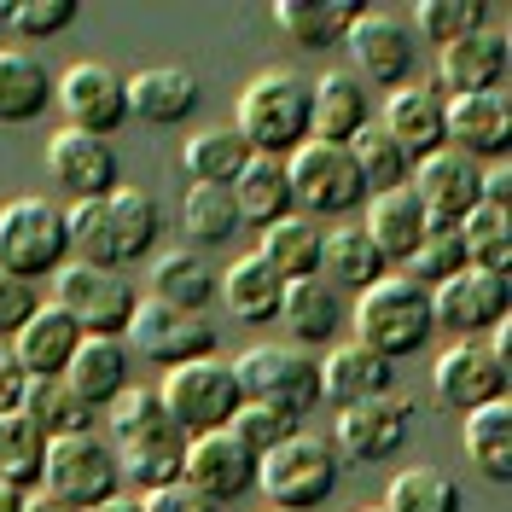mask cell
<instances>
[{
    "label": "cell",
    "instance_id": "1",
    "mask_svg": "<svg viewBox=\"0 0 512 512\" xmlns=\"http://www.w3.org/2000/svg\"><path fill=\"white\" fill-rule=\"evenodd\" d=\"M233 128L262 158H291L309 140V82L297 70H280V64L256 70L239 105H233Z\"/></svg>",
    "mask_w": 512,
    "mask_h": 512
},
{
    "label": "cell",
    "instance_id": "2",
    "mask_svg": "<svg viewBox=\"0 0 512 512\" xmlns=\"http://www.w3.org/2000/svg\"><path fill=\"white\" fill-rule=\"evenodd\" d=\"M355 344H367L373 355L384 361H396V355H414L431 332H437V320H431V291L414 286V280H396V274H384L373 280L367 291H355Z\"/></svg>",
    "mask_w": 512,
    "mask_h": 512
},
{
    "label": "cell",
    "instance_id": "3",
    "mask_svg": "<svg viewBox=\"0 0 512 512\" xmlns=\"http://www.w3.org/2000/svg\"><path fill=\"white\" fill-rule=\"evenodd\" d=\"M70 262V227L64 210L47 198H12L0 204V268L18 280H53Z\"/></svg>",
    "mask_w": 512,
    "mask_h": 512
},
{
    "label": "cell",
    "instance_id": "4",
    "mask_svg": "<svg viewBox=\"0 0 512 512\" xmlns=\"http://www.w3.org/2000/svg\"><path fill=\"white\" fill-rule=\"evenodd\" d=\"M233 379L245 390V402L286 408L291 419H303L320 402V361H309L297 344H251L233 361Z\"/></svg>",
    "mask_w": 512,
    "mask_h": 512
},
{
    "label": "cell",
    "instance_id": "5",
    "mask_svg": "<svg viewBox=\"0 0 512 512\" xmlns=\"http://www.w3.org/2000/svg\"><path fill=\"white\" fill-rule=\"evenodd\" d=\"M256 483L268 489V501L280 512H315L338 489V460H332V448L320 443V437H303L297 431V437H286L280 448L262 454Z\"/></svg>",
    "mask_w": 512,
    "mask_h": 512
},
{
    "label": "cell",
    "instance_id": "6",
    "mask_svg": "<svg viewBox=\"0 0 512 512\" xmlns=\"http://www.w3.org/2000/svg\"><path fill=\"white\" fill-rule=\"evenodd\" d=\"M163 408L175 414V425L198 437V431H222L227 419L239 414V402H245V390L233 379V367L216 361V355H204V361H187V367H169L158 384Z\"/></svg>",
    "mask_w": 512,
    "mask_h": 512
},
{
    "label": "cell",
    "instance_id": "7",
    "mask_svg": "<svg viewBox=\"0 0 512 512\" xmlns=\"http://www.w3.org/2000/svg\"><path fill=\"white\" fill-rule=\"evenodd\" d=\"M41 489L64 495L70 507H94L105 495L123 489V460H117V443H105L94 431H70V437H53L47 443V472H41Z\"/></svg>",
    "mask_w": 512,
    "mask_h": 512
},
{
    "label": "cell",
    "instance_id": "8",
    "mask_svg": "<svg viewBox=\"0 0 512 512\" xmlns=\"http://www.w3.org/2000/svg\"><path fill=\"white\" fill-rule=\"evenodd\" d=\"M53 303H59L88 338H123L128 315H134L140 297H134V286L117 280L111 268H94V262H76V256H70L59 274H53Z\"/></svg>",
    "mask_w": 512,
    "mask_h": 512
},
{
    "label": "cell",
    "instance_id": "9",
    "mask_svg": "<svg viewBox=\"0 0 512 512\" xmlns=\"http://www.w3.org/2000/svg\"><path fill=\"white\" fill-rule=\"evenodd\" d=\"M291 198L315 216H344L355 204H367V181L355 169L350 146H326V140H303L286 158Z\"/></svg>",
    "mask_w": 512,
    "mask_h": 512
},
{
    "label": "cell",
    "instance_id": "10",
    "mask_svg": "<svg viewBox=\"0 0 512 512\" xmlns=\"http://www.w3.org/2000/svg\"><path fill=\"white\" fill-rule=\"evenodd\" d=\"M128 344L158 367H187V361L216 355V326L204 315H192V309L163 303V297H140L134 315H128Z\"/></svg>",
    "mask_w": 512,
    "mask_h": 512
},
{
    "label": "cell",
    "instance_id": "11",
    "mask_svg": "<svg viewBox=\"0 0 512 512\" xmlns=\"http://www.w3.org/2000/svg\"><path fill=\"white\" fill-rule=\"evenodd\" d=\"M344 47H350L361 82L390 88V94L414 82L419 41H414V30H408V18H396V12H361L350 24V35H344Z\"/></svg>",
    "mask_w": 512,
    "mask_h": 512
},
{
    "label": "cell",
    "instance_id": "12",
    "mask_svg": "<svg viewBox=\"0 0 512 512\" xmlns=\"http://www.w3.org/2000/svg\"><path fill=\"white\" fill-rule=\"evenodd\" d=\"M507 361L489 350V338H454L443 355H437V367H431V390H437V402L454 408V414H472L483 402H495V396H507Z\"/></svg>",
    "mask_w": 512,
    "mask_h": 512
},
{
    "label": "cell",
    "instance_id": "13",
    "mask_svg": "<svg viewBox=\"0 0 512 512\" xmlns=\"http://www.w3.org/2000/svg\"><path fill=\"white\" fill-rule=\"evenodd\" d=\"M53 99L64 111V128H82V134H117L128 117V82L111 70V64H70L59 82H53Z\"/></svg>",
    "mask_w": 512,
    "mask_h": 512
},
{
    "label": "cell",
    "instance_id": "14",
    "mask_svg": "<svg viewBox=\"0 0 512 512\" xmlns=\"http://www.w3.org/2000/svg\"><path fill=\"white\" fill-rule=\"evenodd\" d=\"M512 309L507 274H483V268H460L443 286H431V320L448 326L454 338H483L495 332Z\"/></svg>",
    "mask_w": 512,
    "mask_h": 512
},
{
    "label": "cell",
    "instance_id": "15",
    "mask_svg": "<svg viewBox=\"0 0 512 512\" xmlns=\"http://www.w3.org/2000/svg\"><path fill=\"white\" fill-rule=\"evenodd\" d=\"M408 187L425 204V222L431 227H460V216L483 204V163L466 158V152H454V146H443V152H431V158L414 163Z\"/></svg>",
    "mask_w": 512,
    "mask_h": 512
},
{
    "label": "cell",
    "instance_id": "16",
    "mask_svg": "<svg viewBox=\"0 0 512 512\" xmlns=\"http://www.w3.org/2000/svg\"><path fill=\"white\" fill-rule=\"evenodd\" d=\"M256 466H262V460L222 425V431L187 437V466H181V478L222 507V501H239L245 489H256Z\"/></svg>",
    "mask_w": 512,
    "mask_h": 512
},
{
    "label": "cell",
    "instance_id": "17",
    "mask_svg": "<svg viewBox=\"0 0 512 512\" xmlns=\"http://www.w3.org/2000/svg\"><path fill=\"white\" fill-rule=\"evenodd\" d=\"M47 175L53 187L76 198H111L117 192V152L99 140V134H82V128H59L47 140Z\"/></svg>",
    "mask_w": 512,
    "mask_h": 512
},
{
    "label": "cell",
    "instance_id": "18",
    "mask_svg": "<svg viewBox=\"0 0 512 512\" xmlns=\"http://www.w3.org/2000/svg\"><path fill=\"white\" fill-rule=\"evenodd\" d=\"M408 431H414V408L402 402V396H367V402H355L338 414V443L350 460L361 466H373V460H390L396 448L408 443Z\"/></svg>",
    "mask_w": 512,
    "mask_h": 512
},
{
    "label": "cell",
    "instance_id": "19",
    "mask_svg": "<svg viewBox=\"0 0 512 512\" xmlns=\"http://www.w3.org/2000/svg\"><path fill=\"white\" fill-rule=\"evenodd\" d=\"M367 123H373V99L355 70H326L309 82V140L350 146Z\"/></svg>",
    "mask_w": 512,
    "mask_h": 512
},
{
    "label": "cell",
    "instance_id": "20",
    "mask_svg": "<svg viewBox=\"0 0 512 512\" xmlns=\"http://www.w3.org/2000/svg\"><path fill=\"white\" fill-rule=\"evenodd\" d=\"M443 140L466 158H501L512 146V99L495 94H460L443 105Z\"/></svg>",
    "mask_w": 512,
    "mask_h": 512
},
{
    "label": "cell",
    "instance_id": "21",
    "mask_svg": "<svg viewBox=\"0 0 512 512\" xmlns=\"http://www.w3.org/2000/svg\"><path fill=\"white\" fill-rule=\"evenodd\" d=\"M507 47L512 41L501 30H478V35H466V41H454V47H443V59H437V88H443V99L495 94L507 82Z\"/></svg>",
    "mask_w": 512,
    "mask_h": 512
},
{
    "label": "cell",
    "instance_id": "22",
    "mask_svg": "<svg viewBox=\"0 0 512 512\" xmlns=\"http://www.w3.org/2000/svg\"><path fill=\"white\" fill-rule=\"evenodd\" d=\"M443 88L437 82H408V88H396L390 105H384V134L408 152V158H431V152H443Z\"/></svg>",
    "mask_w": 512,
    "mask_h": 512
},
{
    "label": "cell",
    "instance_id": "23",
    "mask_svg": "<svg viewBox=\"0 0 512 512\" xmlns=\"http://www.w3.org/2000/svg\"><path fill=\"white\" fill-rule=\"evenodd\" d=\"M82 338H88V332L64 315L59 303H41V309L12 332V355L24 361L30 379H64V367H70V355H76Z\"/></svg>",
    "mask_w": 512,
    "mask_h": 512
},
{
    "label": "cell",
    "instance_id": "24",
    "mask_svg": "<svg viewBox=\"0 0 512 512\" xmlns=\"http://www.w3.org/2000/svg\"><path fill=\"white\" fill-rule=\"evenodd\" d=\"M128 82V111H140L146 123H187L192 111H198V76L181 70V64H146V70H134L123 76Z\"/></svg>",
    "mask_w": 512,
    "mask_h": 512
},
{
    "label": "cell",
    "instance_id": "25",
    "mask_svg": "<svg viewBox=\"0 0 512 512\" xmlns=\"http://www.w3.org/2000/svg\"><path fill=\"white\" fill-rule=\"evenodd\" d=\"M425 204L414 198V187H390V192H373L367 198V239H373V251L384 262H408L419 251V239H425Z\"/></svg>",
    "mask_w": 512,
    "mask_h": 512
},
{
    "label": "cell",
    "instance_id": "26",
    "mask_svg": "<svg viewBox=\"0 0 512 512\" xmlns=\"http://www.w3.org/2000/svg\"><path fill=\"white\" fill-rule=\"evenodd\" d=\"M111 437H117V454L123 448H187V431L175 425L163 396L146 390V384H128L111 402Z\"/></svg>",
    "mask_w": 512,
    "mask_h": 512
},
{
    "label": "cell",
    "instance_id": "27",
    "mask_svg": "<svg viewBox=\"0 0 512 512\" xmlns=\"http://www.w3.org/2000/svg\"><path fill=\"white\" fill-rule=\"evenodd\" d=\"M390 361L373 355L367 344H326V361H320V396L338 402V408H355L367 396H384L390 390Z\"/></svg>",
    "mask_w": 512,
    "mask_h": 512
},
{
    "label": "cell",
    "instance_id": "28",
    "mask_svg": "<svg viewBox=\"0 0 512 512\" xmlns=\"http://www.w3.org/2000/svg\"><path fill=\"white\" fill-rule=\"evenodd\" d=\"M64 384L88 402V408H111L128 390V344L123 338H82L70 367H64Z\"/></svg>",
    "mask_w": 512,
    "mask_h": 512
},
{
    "label": "cell",
    "instance_id": "29",
    "mask_svg": "<svg viewBox=\"0 0 512 512\" xmlns=\"http://www.w3.org/2000/svg\"><path fill=\"white\" fill-rule=\"evenodd\" d=\"M280 320H286V332L297 338V350H303V344H332V338L344 332V297H338V286H326L320 274L286 280Z\"/></svg>",
    "mask_w": 512,
    "mask_h": 512
},
{
    "label": "cell",
    "instance_id": "30",
    "mask_svg": "<svg viewBox=\"0 0 512 512\" xmlns=\"http://www.w3.org/2000/svg\"><path fill=\"white\" fill-rule=\"evenodd\" d=\"M233 204H239V222H256V227H274L291 216V175H286V158H262L251 152V163L239 169L233 181Z\"/></svg>",
    "mask_w": 512,
    "mask_h": 512
},
{
    "label": "cell",
    "instance_id": "31",
    "mask_svg": "<svg viewBox=\"0 0 512 512\" xmlns=\"http://www.w3.org/2000/svg\"><path fill=\"white\" fill-rule=\"evenodd\" d=\"M390 274V262L373 251V239L361 227H332L320 233V280L338 291H367L373 280Z\"/></svg>",
    "mask_w": 512,
    "mask_h": 512
},
{
    "label": "cell",
    "instance_id": "32",
    "mask_svg": "<svg viewBox=\"0 0 512 512\" xmlns=\"http://www.w3.org/2000/svg\"><path fill=\"white\" fill-rule=\"evenodd\" d=\"M222 297L233 320H245V326H268V320H280V297H286V280L262 262V256H233V268L222 274Z\"/></svg>",
    "mask_w": 512,
    "mask_h": 512
},
{
    "label": "cell",
    "instance_id": "33",
    "mask_svg": "<svg viewBox=\"0 0 512 512\" xmlns=\"http://www.w3.org/2000/svg\"><path fill=\"white\" fill-rule=\"evenodd\" d=\"M460 419H466V460L489 483H507L512 478V402L495 396V402H483V408H472Z\"/></svg>",
    "mask_w": 512,
    "mask_h": 512
},
{
    "label": "cell",
    "instance_id": "34",
    "mask_svg": "<svg viewBox=\"0 0 512 512\" xmlns=\"http://www.w3.org/2000/svg\"><path fill=\"white\" fill-rule=\"evenodd\" d=\"M361 18L355 0H280L274 24L297 41V47H344L350 24Z\"/></svg>",
    "mask_w": 512,
    "mask_h": 512
},
{
    "label": "cell",
    "instance_id": "35",
    "mask_svg": "<svg viewBox=\"0 0 512 512\" xmlns=\"http://www.w3.org/2000/svg\"><path fill=\"white\" fill-rule=\"evenodd\" d=\"M245 163H251V146L239 140V128H198L181 146V169L192 187H233Z\"/></svg>",
    "mask_w": 512,
    "mask_h": 512
},
{
    "label": "cell",
    "instance_id": "36",
    "mask_svg": "<svg viewBox=\"0 0 512 512\" xmlns=\"http://www.w3.org/2000/svg\"><path fill=\"white\" fill-rule=\"evenodd\" d=\"M53 99V82L35 53L24 47H0V123H35Z\"/></svg>",
    "mask_w": 512,
    "mask_h": 512
},
{
    "label": "cell",
    "instance_id": "37",
    "mask_svg": "<svg viewBox=\"0 0 512 512\" xmlns=\"http://www.w3.org/2000/svg\"><path fill=\"white\" fill-rule=\"evenodd\" d=\"M256 256H262L280 280H309V274H320V227L303 222V216H286V222L262 227Z\"/></svg>",
    "mask_w": 512,
    "mask_h": 512
},
{
    "label": "cell",
    "instance_id": "38",
    "mask_svg": "<svg viewBox=\"0 0 512 512\" xmlns=\"http://www.w3.org/2000/svg\"><path fill=\"white\" fill-rule=\"evenodd\" d=\"M47 443H53V437H47L24 408L0 414V478L18 483V489H35L41 472H47Z\"/></svg>",
    "mask_w": 512,
    "mask_h": 512
},
{
    "label": "cell",
    "instance_id": "39",
    "mask_svg": "<svg viewBox=\"0 0 512 512\" xmlns=\"http://www.w3.org/2000/svg\"><path fill=\"white\" fill-rule=\"evenodd\" d=\"M460 245H466V268H483V274H507L512 268V216L495 210V204H478L460 216Z\"/></svg>",
    "mask_w": 512,
    "mask_h": 512
},
{
    "label": "cell",
    "instance_id": "40",
    "mask_svg": "<svg viewBox=\"0 0 512 512\" xmlns=\"http://www.w3.org/2000/svg\"><path fill=\"white\" fill-rule=\"evenodd\" d=\"M152 297L204 315V303L216 297V274H210V262L198 251H169V256H158V268H152Z\"/></svg>",
    "mask_w": 512,
    "mask_h": 512
},
{
    "label": "cell",
    "instance_id": "41",
    "mask_svg": "<svg viewBox=\"0 0 512 512\" xmlns=\"http://www.w3.org/2000/svg\"><path fill=\"white\" fill-rule=\"evenodd\" d=\"M24 414L47 431V437H70V431H94V408L70 390L64 379H30L24 384Z\"/></svg>",
    "mask_w": 512,
    "mask_h": 512
},
{
    "label": "cell",
    "instance_id": "42",
    "mask_svg": "<svg viewBox=\"0 0 512 512\" xmlns=\"http://www.w3.org/2000/svg\"><path fill=\"white\" fill-rule=\"evenodd\" d=\"M105 204H111V227H117V256H123V262H134V256H146L152 245H158L163 210H158V198H152V192L117 187Z\"/></svg>",
    "mask_w": 512,
    "mask_h": 512
},
{
    "label": "cell",
    "instance_id": "43",
    "mask_svg": "<svg viewBox=\"0 0 512 512\" xmlns=\"http://www.w3.org/2000/svg\"><path fill=\"white\" fill-rule=\"evenodd\" d=\"M414 41H431V47H454L466 35L489 30V6L483 0H419L414 18H408Z\"/></svg>",
    "mask_w": 512,
    "mask_h": 512
},
{
    "label": "cell",
    "instance_id": "44",
    "mask_svg": "<svg viewBox=\"0 0 512 512\" xmlns=\"http://www.w3.org/2000/svg\"><path fill=\"white\" fill-rule=\"evenodd\" d=\"M350 158H355V169H361V181H367V198H373V192H390V187H408V175H414V158L384 134V123H367L355 134Z\"/></svg>",
    "mask_w": 512,
    "mask_h": 512
},
{
    "label": "cell",
    "instance_id": "45",
    "mask_svg": "<svg viewBox=\"0 0 512 512\" xmlns=\"http://www.w3.org/2000/svg\"><path fill=\"white\" fill-rule=\"evenodd\" d=\"M384 512H460V483L443 466H408L384 489Z\"/></svg>",
    "mask_w": 512,
    "mask_h": 512
},
{
    "label": "cell",
    "instance_id": "46",
    "mask_svg": "<svg viewBox=\"0 0 512 512\" xmlns=\"http://www.w3.org/2000/svg\"><path fill=\"white\" fill-rule=\"evenodd\" d=\"M64 227H70V251L76 262H94V268H117V227H111V204L105 198H76L64 210Z\"/></svg>",
    "mask_w": 512,
    "mask_h": 512
},
{
    "label": "cell",
    "instance_id": "47",
    "mask_svg": "<svg viewBox=\"0 0 512 512\" xmlns=\"http://www.w3.org/2000/svg\"><path fill=\"white\" fill-rule=\"evenodd\" d=\"M181 227H187L198 245H227L239 233V204H233V187H187L181 198Z\"/></svg>",
    "mask_w": 512,
    "mask_h": 512
},
{
    "label": "cell",
    "instance_id": "48",
    "mask_svg": "<svg viewBox=\"0 0 512 512\" xmlns=\"http://www.w3.org/2000/svg\"><path fill=\"white\" fill-rule=\"evenodd\" d=\"M466 268V245H460V233L454 227H425V239H419V251L408 256V280L414 286H443L448 274H460Z\"/></svg>",
    "mask_w": 512,
    "mask_h": 512
},
{
    "label": "cell",
    "instance_id": "49",
    "mask_svg": "<svg viewBox=\"0 0 512 512\" xmlns=\"http://www.w3.org/2000/svg\"><path fill=\"white\" fill-rule=\"evenodd\" d=\"M227 431L262 460L268 448H280L286 437H297V419H291L286 408H268V402H239V414L227 419Z\"/></svg>",
    "mask_w": 512,
    "mask_h": 512
},
{
    "label": "cell",
    "instance_id": "50",
    "mask_svg": "<svg viewBox=\"0 0 512 512\" xmlns=\"http://www.w3.org/2000/svg\"><path fill=\"white\" fill-rule=\"evenodd\" d=\"M6 12V30H18L24 41H47L76 24V0H18V6H0Z\"/></svg>",
    "mask_w": 512,
    "mask_h": 512
},
{
    "label": "cell",
    "instance_id": "51",
    "mask_svg": "<svg viewBox=\"0 0 512 512\" xmlns=\"http://www.w3.org/2000/svg\"><path fill=\"white\" fill-rule=\"evenodd\" d=\"M123 478L146 495V489H163V483H181V466H187V448H123Z\"/></svg>",
    "mask_w": 512,
    "mask_h": 512
},
{
    "label": "cell",
    "instance_id": "52",
    "mask_svg": "<svg viewBox=\"0 0 512 512\" xmlns=\"http://www.w3.org/2000/svg\"><path fill=\"white\" fill-rule=\"evenodd\" d=\"M35 309H41V297H35L30 280H18V274L0 268V344H12V332H18Z\"/></svg>",
    "mask_w": 512,
    "mask_h": 512
},
{
    "label": "cell",
    "instance_id": "53",
    "mask_svg": "<svg viewBox=\"0 0 512 512\" xmlns=\"http://www.w3.org/2000/svg\"><path fill=\"white\" fill-rule=\"evenodd\" d=\"M140 512H222V507L181 478V483H163V489H146L140 495Z\"/></svg>",
    "mask_w": 512,
    "mask_h": 512
},
{
    "label": "cell",
    "instance_id": "54",
    "mask_svg": "<svg viewBox=\"0 0 512 512\" xmlns=\"http://www.w3.org/2000/svg\"><path fill=\"white\" fill-rule=\"evenodd\" d=\"M24 384H30L24 361L12 355V344H0V414H12V408L24 402Z\"/></svg>",
    "mask_w": 512,
    "mask_h": 512
},
{
    "label": "cell",
    "instance_id": "55",
    "mask_svg": "<svg viewBox=\"0 0 512 512\" xmlns=\"http://www.w3.org/2000/svg\"><path fill=\"white\" fill-rule=\"evenodd\" d=\"M507 192H512V169H507V163H495V169H483V204H495V210H507Z\"/></svg>",
    "mask_w": 512,
    "mask_h": 512
},
{
    "label": "cell",
    "instance_id": "56",
    "mask_svg": "<svg viewBox=\"0 0 512 512\" xmlns=\"http://www.w3.org/2000/svg\"><path fill=\"white\" fill-rule=\"evenodd\" d=\"M24 512H82V507H70L64 495H53V489H41V483H35L30 495H24Z\"/></svg>",
    "mask_w": 512,
    "mask_h": 512
},
{
    "label": "cell",
    "instance_id": "57",
    "mask_svg": "<svg viewBox=\"0 0 512 512\" xmlns=\"http://www.w3.org/2000/svg\"><path fill=\"white\" fill-rule=\"evenodd\" d=\"M88 512H140V495H123V489H117V495H105V501H94Z\"/></svg>",
    "mask_w": 512,
    "mask_h": 512
},
{
    "label": "cell",
    "instance_id": "58",
    "mask_svg": "<svg viewBox=\"0 0 512 512\" xmlns=\"http://www.w3.org/2000/svg\"><path fill=\"white\" fill-rule=\"evenodd\" d=\"M24 495H30V489H18V483L0 478V512H24Z\"/></svg>",
    "mask_w": 512,
    "mask_h": 512
},
{
    "label": "cell",
    "instance_id": "59",
    "mask_svg": "<svg viewBox=\"0 0 512 512\" xmlns=\"http://www.w3.org/2000/svg\"><path fill=\"white\" fill-rule=\"evenodd\" d=\"M0 35H6V12H0Z\"/></svg>",
    "mask_w": 512,
    "mask_h": 512
},
{
    "label": "cell",
    "instance_id": "60",
    "mask_svg": "<svg viewBox=\"0 0 512 512\" xmlns=\"http://www.w3.org/2000/svg\"><path fill=\"white\" fill-rule=\"evenodd\" d=\"M361 512H384V507H361Z\"/></svg>",
    "mask_w": 512,
    "mask_h": 512
},
{
    "label": "cell",
    "instance_id": "61",
    "mask_svg": "<svg viewBox=\"0 0 512 512\" xmlns=\"http://www.w3.org/2000/svg\"><path fill=\"white\" fill-rule=\"evenodd\" d=\"M274 512H280V507H274Z\"/></svg>",
    "mask_w": 512,
    "mask_h": 512
}]
</instances>
